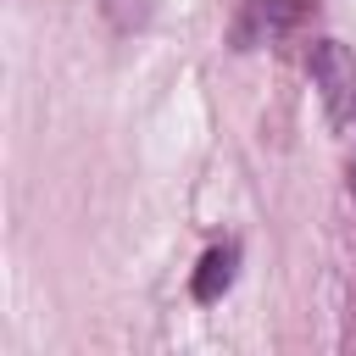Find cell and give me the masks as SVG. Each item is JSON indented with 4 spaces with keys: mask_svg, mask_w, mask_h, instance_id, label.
Segmentation results:
<instances>
[{
    "mask_svg": "<svg viewBox=\"0 0 356 356\" xmlns=\"http://www.w3.org/2000/svg\"><path fill=\"white\" fill-rule=\"evenodd\" d=\"M306 78L323 100V117L328 128H356V56L339 44V39H317L306 50Z\"/></svg>",
    "mask_w": 356,
    "mask_h": 356,
    "instance_id": "obj_1",
    "label": "cell"
},
{
    "mask_svg": "<svg viewBox=\"0 0 356 356\" xmlns=\"http://www.w3.org/2000/svg\"><path fill=\"white\" fill-rule=\"evenodd\" d=\"M306 22V0H245L234 17V44L256 50V44H278Z\"/></svg>",
    "mask_w": 356,
    "mask_h": 356,
    "instance_id": "obj_2",
    "label": "cell"
},
{
    "mask_svg": "<svg viewBox=\"0 0 356 356\" xmlns=\"http://www.w3.org/2000/svg\"><path fill=\"white\" fill-rule=\"evenodd\" d=\"M234 267H239V245H211L206 256H200V267H195V300L200 306H211V300H222L228 295V284H234Z\"/></svg>",
    "mask_w": 356,
    "mask_h": 356,
    "instance_id": "obj_3",
    "label": "cell"
},
{
    "mask_svg": "<svg viewBox=\"0 0 356 356\" xmlns=\"http://www.w3.org/2000/svg\"><path fill=\"white\" fill-rule=\"evenodd\" d=\"M350 195H356V161H350Z\"/></svg>",
    "mask_w": 356,
    "mask_h": 356,
    "instance_id": "obj_4",
    "label": "cell"
}]
</instances>
